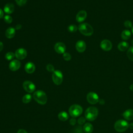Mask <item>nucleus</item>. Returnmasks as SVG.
Listing matches in <instances>:
<instances>
[{"label": "nucleus", "instance_id": "23", "mask_svg": "<svg viewBox=\"0 0 133 133\" xmlns=\"http://www.w3.org/2000/svg\"><path fill=\"white\" fill-rule=\"evenodd\" d=\"M32 99V96L30 94H26L23 97H22V102L26 104V103H29L31 100Z\"/></svg>", "mask_w": 133, "mask_h": 133}, {"label": "nucleus", "instance_id": "24", "mask_svg": "<svg viewBox=\"0 0 133 133\" xmlns=\"http://www.w3.org/2000/svg\"><path fill=\"white\" fill-rule=\"evenodd\" d=\"M127 56L130 60L133 61V46H131L128 49Z\"/></svg>", "mask_w": 133, "mask_h": 133}, {"label": "nucleus", "instance_id": "40", "mask_svg": "<svg viewBox=\"0 0 133 133\" xmlns=\"http://www.w3.org/2000/svg\"><path fill=\"white\" fill-rule=\"evenodd\" d=\"M130 89L133 91V84H132L130 86Z\"/></svg>", "mask_w": 133, "mask_h": 133}, {"label": "nucleus", "instance_id": "22", "mask_svg": "<svg viewBox=\"0 0 133 133\" xmlns=\"http://www.w3.org/2000/svg\"><path fill=\"white\" fill-rule=\"evenodd\" d=\"M58 118L61 121H65L69 118L68 114L65 111H62L58 114Z\"/></svg>", "mask_w": 133, "mask_h": 133}, {"label": "nucleus", "instance_id": "6", "mask_svg": "<svg viewBox=\"0 0 133 133\" xmlns=\"http://www.w3.org/2000/svg\"><path fill=\"white\" fill-rule=\"evenodd\" d=\"M52 79L56 85H60L63 81V75L62 72L59 70H55L52 72Z\"/></svg>", "mask_w": 133, "mask_h": 133}, {"label": "nucleus", "instance_id": "19", "mask_svg": "<svg viewBox=\"0 0 133 133\" xmlns=\"http://www.w3.org/2000/svg\"><path fill=\"white\" fill-rule=\"evenodd\" d=\"M129 47L128 43L125 41H123L120 42L117 46V48L119 50L121 51H124L126 50Z\"/></svg>", "mask_w": 133, "mask_h": 133}, {"label": "nucleus", "instance_id": "7", "mask_svg": "<svg viewBox=\"0 0 133 133\" xmlns=\"http://www.w3.org/2000/svg\"><path fill=\"white\" fill-rule=\"evenodd\" d=\"M87 101L91 104H95L99 102V97L98 95L94 92H89L86 97Z\"/></svg>", "mask_w": 133, "mask_h": 133}, {"label": "nucleus", "instance_id": "41", "mask_svg": "<svg viewBox=\"0 0 133 133\" xmlns=\"http://www.w3.org/2000/svg\"><path fill=\"white\" fill-rule=\"evenodd\" d=\"M131 31H132V34H133V26H132V27L131 28Z\"/></svg>", "mask_w": 133, "mask_h": 133}, {"label": "nucleus", "instance_id": "4", "mask_svg": "<svg viewBox=\"0 0 133 133\" xmlns=\"http://www.w3.org/2000/svg\"><path fill=\"white\" fill-rule=\"evenodd\" d=\"M128 127V123L124 119H119L114 124V129L117 132H124L126 131Z\"/></svg>", "mask_w": 133, "mask_h": 133}, {"label": "nucleus", "instance_id": "28", "mask_svg": "<svg viewBox=\"0 0 133 133\" xmlns=\"http://www.w3.org/2000/svg\"><path fill=\"white\" fill-rule=\"evenodd\" d=\"M63 58L65 61H70L71 59V55L68 52L63 54Z\"/></svg>", "mask_w": 133, "mask_h": 133}, {"label": "nucleus", "instance_id": "15", "mask_svg": "<svg viewBox=\"0 0 133 133\" xmlns=\"http://www.w3.org/2000/svg\"><path fill=\"white\" fill-rule=\"evenodd\" d=\"M24 69L26 73L29 74H31L35 71V65L33 62H29L25 64L24 66Z\"/></svg>", "mask_w": 133, "mask_h": 133}, {"label": "nucleus", "instance_id": "12", "mask_svg": "<svg viewBox=\"0 0 133 133\" xmlns=\"http://www.w3.org/2000/svg\"><path fill=\"white\" fill-rule=\"evenodd\" d=\"M21 66L20 62L17 59L12 60L10 61L9 64V68L12 71H16L19 69Z\"/></svg>", "mask_w": 133, "mask_h": 133}, {"label": "nucleus", "instance_id": "26", "mask_svg": "<svg viewBox=\"0 0 133 133\" xmlns=\"http://www.w3.org/2000/svg\"><path fill=\"white\" fill-rule=\"evenodd\" d=\"M15 57V55L12 52H8L5 55V58L7 60H11Z\"/></svg>", "mask_w": 133, "mask_h": 133}, {"label": "nucleus", "instance_id": "39", "mask_svg": "<svg viewBox=\"0 0 133 133\" xmlns=\"http://www.w3.org/2000/svg\"><path fill=\"white\" fill-rule=\"evenodd\" d=\"M129 128L131 129H133V123H131L129 124Z\"/></svg>", "mask_w": 133, "mask_h": 133}, {"label": "nucleus", "instance_id": "34", "mask_svg": "<svg viewBox=\"0 0 133 133\" xmlns=\"http://www.w3.org/2000/svg\"><path fill=\"white\" fill-rule=\"evenodd\" d=\"M99 102V104H100L101 105H103V104H104V103H105L104 100L103 99H100L99 100V102Z\"/></svg>", "mask_w": 133, "mask_h": 133}, {"label": "nucleus", "instance_id": "36", "mask_svg": "<svg viewBox=\"0 0 133 133\" xmlns=\"http://www.w3.org/2000/svg\"><path fill=\"white\" fill-rule=\"evenodd\" d=\"M22 26L20 24H18L17 25H16V26H15V30H19V29H20L21 28Z\"/></svg>", "mask_w": 133, "mask_h": 133}, {"label": "nucleus", "instance_id": "16", "mask_svg": "<svg viewBox=\"0 0 133 133\" xmlns=\"http://www.w3.org/2000/svg\"><path fill=\"white\" fill-rule=\"evenodd\" d=\"M124 118L128 121L133 119V109H128L123 113Z\"/></svg>", "mask_w": 133, "mask_h": 133}, {"label": "nucleus", "instance_id": "5", "mask_svg": "<svg viewBox=\"0 0 133 133\" xmlns=\"http://www.w3.org/2000/svg\"><path fill=\"white\" fill-rule=\"evenodd\" d=\"M83 112L82 107L78 104H73L69 109L70 115L73 117H76L81 115Z\"/></svg>", "mask_w": 133, "mask_h": 133}, {"label": "nucleus", "instance_id": "13", "mask_svg": "<svg viewBox=\"0 0 133 133\" xmlns=\"http://www.w3.org/2000/svg\"><path fill=\"white\" fill-rule=\"evenodd\" d=\"M76 50L79 52H83L86 48V45L84 41L80 40L76 42L75 45Z\"/></svg>", "mask_w": 133, "mask_h": 133}, {"label": "nucleus", "instance_id": "20", "mask_svg": "<svg viewBox=\"0 0 133 133\" xmlns=\"http://www.w3.org/2000/svg\"><path fill=\"white\" fill-rule=\"evenodd\" d=\"M131 36V32L128 30H124L121 33V37L124 41L128 40Z\"/></svg>", "mask_w": 133, "mask_h": 133}, {"label": "nucleus", "instance_id": "18", "mask_svg": "<svg viewBox=\"0 0 133 133\" xmlns=\"http://www.w3.org/2000/svg\"><path fill=\"white\" fill-rule=\"evenodd\" d=\"M15 29L12 27H9L5 31V36L8 38H12L15 36Z\"/></svg>", "mask_w": 133, "mask_h": 133}, {"label": "nucleus", "instance_id": "32", "mask_svg": "<svg viewBox=\"0 0 133 133\" xmlns=\"http://www.w3.org/2000/svg\"><path fill=\"white\" fill-rule=\"evenodd\" d=\"M86 119V118H85L84 117H81L78 119L77 123L79 125H83V124L85 123Z\"/></svg>", "mask_w": 133, "mask_h": 133}, {"label": "nucleus", "instance_id": "1", "mask_svg": "<svg viewBox=\"0 0 133 133\" xmlns=\"http://www.w3.org/2000/svg\"><path fill=\"white\" fill-rule=\"evenodd\" d=\"M98 110L95 107H90L88 108L85 112L86 119L89 121H94L98 116Z\"/></svg>", "mask_w": 133, "mask_h": 133}, {"label": "nucleus", "instance_id": "35", "mask_svg": "<svg viewBox=\"0 0 133 133\" xmlns=\"http://www.w3.org/2000/svg\"><path fill=\"white\" fill-rule=\"evenodd\" d=\"M17 133H28V132H27V131H26L24 129H19V130L18 131Z\"/></svg>", "mask_w": 133, "mask_h": 133}, {"label": "nucleus", "instance_id": "21", "mask_svg": "<svg viewBox=\"0 0 133 133\" xmlns=\"http://www.w3.org/2000/svg\"><path fill=\"white\" fill-rule=\"evenodd\" d=\"M83 130L86 133H91L93 131V126L89 123H86L83 126Z\"/></svg>", "mask_w": 133, "mask_h": 133}, {"label": "nucleus", "instance_id": "29", "mask_svg": "<svg viewBox=\"0 0 133 133\" xmlns=\"http://www.w3.org/2000/svg\"><path fill=\"white\" fill-rule=\"evenodd\" d=\"M124 26L127 28V29H129V28H131L132 27V22L129 21V20H126L124 22Z\"/></svg>", "mask_w": 133, "mask_h": 133}, {"label": "nucleus", "instance_id": "9", "mask_svg": "<svg viewBox=\"0 0 133 133\" xmlns=\"http://www.w3.org/2000/svg\"><path fill=\"white\" fill-rule=\"evenodd\" d=\"M15 57L19 60H23L26 58L27 56L26 50L23 48H20L16 50L15 53Z\"/></svg>", "mask_w": 133, "mask_h": 133}, {"label": "nucleus", "instance_id": "25", "mask_svg": "<svg viewBox=\"0 0 133 133\" xmlns=\"http://www.w3.org/2000/svg\"><path fill=\"white\" fill-rule=\"evenodd\" d=\"M78 29V27L75 25V24H71L68 27V30L71 33H74Z\"/></svg>", "mask_w": 133, "mask_h": 133}, {"label": "nucleus", "instance_id": "17", "mask_svg": "<svg viewBox=\"0 0 133 133\" xmlns=\"http://www.w3.org/2000/svg\"><path fill=\"white\" fill-rule=\"evenodd\" d=\"M15 10L14 5L12 3L6 4L4 7V11L7 14H10L14 12Z\"/></svg>", "mask_w": 133, "mask_h": 133}, {"label": "nucleus", "instance_id": "33", "mask_svg": "<svg viewBox=\"0 0 133 133\" xmlns=\"http://www.w3.org/2000/svg\"><path fill=\"white\" fill-rule=\"evenodd\" d=\"M76 123V120L75 119V118L73 117L70 120V124L71 125H75Z\"/></svg>", "mask_w": 133, "mask_h": 133}, {"label": "nucleus", "instance_id": "27", "mask_svg": "<svg viewBox=\"0 0 133 133\" xmlns=\"http://www.w3.org/2000/svg\"><path fill=\"white\" fill-rule=\"evenodd\" d=\"M4 20V21L6 23H8V24L11 23L12 22V18L9 15H6V16H5Z\"/></svg>", "mask_w": 133, "mask_h": 133}, {"label": "nucleus", "instance_id": "31", "mask_svg": "<svg viewBox=\"0 0 133 133\" xmlns=\"http://www.w3.org/2000/svg\"><path fill=\"white\" fill-rule=\"evenodd\" d=\"M15 1L18 5L20 6H22L26 4L27 0H15Z\"/></svg>", "mask_w": 133, "mask_h": 133}, {"label": "nucleus", "instance_id": "10", "mask_svg": "<svg viewBox=\"0 0 133 133\" xmlns=\"http://www.w3.org/2000/svg\"><path fill=\"white\" fill-rule=\"evenodd\" d=\"M100 47L104 51H109L112 48V44L111 42L108 39H103L100 43Z\"/></svg>", "mask_w": 133, "mask_h": 133}, {"label": "nucleus", "instance_id": "14", "mask_svg": "<svg viewBox=\"0 0 133 133\" xmlns=\"http://www.w3.org/2000/svg\"><path fill=\"white\" fill-rule=\"evenodd\" d=\"M87 17V12L84 10H80L76 16V20L78 22H83Z\"/></svg>", "mask_w": 133, "mask_h": 133}, {"label": "nucleus", "instance_id": "2", "mask_svg": "<svg viewBox=\"0 0 133 133\" xmlns=\"http://www.w3.org/2000/svg\"><path fill=\"white\" fill-rule=\"evenodd\" d=\"M78 29L79 32L85 36H91L94 33L92 27L87 23H81L78 26Z\"/></svg>", "mask_w": 133, "mask_h": 133}, {"label": "nucleus", "instance_id": "8", "mask_svg": "<svg viewBox=\"0 0 133 133\" xmlns=\"http://www.w3.org/2000/svg\"><path fill=\"white\" fill-rule=\"evenodd\" d=\"M22 86L24 89L29 93L33 92L35 89V86L34 84L30 81H24L23 83Z\"/></svg>", "mask_w": 133, "mask_h": 133}, {"label": "nucleus", "instance_id": "3", "mask_svg": "<svg viewBox=\"0 0 133 133\" xmlns=\"http://www.w3.org/2000/svg\"><path fill=\"white\" fill-rule=\"evenodd\" d=\"M34 99L39 104L44 105L47 101V97L45 92L42 90H37L33 94Z\"/></svg>", "mask_w": 133, "mask_h": 133}, {"label": "nucleus", "instance_id": "11", "mask_svg": "<svg viewBox=\"0 0 133 133\" xmlns=\"http://www.w3.org/2000/svg\"><path fill=\"white\" fill-rule=\"evenodd\" d=\"M54 49L56 52L59 54H62L65 52L66 47L64 43L62 42H58L55 45Z\"/></svg>", "mask_w": 133, "mask_h": 133}, {"label": "nucleus", "instance_id": "30", "mask_svg": "<svg viewBox=\"0 0 133 133\" xmlns=\"http://www.w3.org/2000/svg\"><path fill=\"white\" fill-rule=\"evenodd\" d=\"M46 69L49 72H54L55 71L54 66L51 64H48L46 65Z\"/></svg>", "mask_w": 133, "mask_h": 133}, {"label": "nucleus", "instance_id": "38", "mask_svg": "<svg viewBox=\"0 0 133 133\" xmlns=\"http://www.w3.org/2000/svg\"><path fill=\"white\" fill-rule=\"evenodd\" d=\"M3 47H4V45H3V43L0 41V52L3 50Z\"/></svg>", "mask_w": 133, "mask_h": 133}, {"label": "nucleus", "instance_id": "37", "mask_svg": "<svg viewBox=\"0 0 133 133\" xmlns=\"http://www.w3.org/2000/svg\"><path fill=\"white\" fill-rule=\"evenodd\" d=\"M3 16H4V12L2 10V9L0 8V19H1L3 17Z\"/></svg>", "mask_w": 133, "mask_h": 133}]
</instances>
